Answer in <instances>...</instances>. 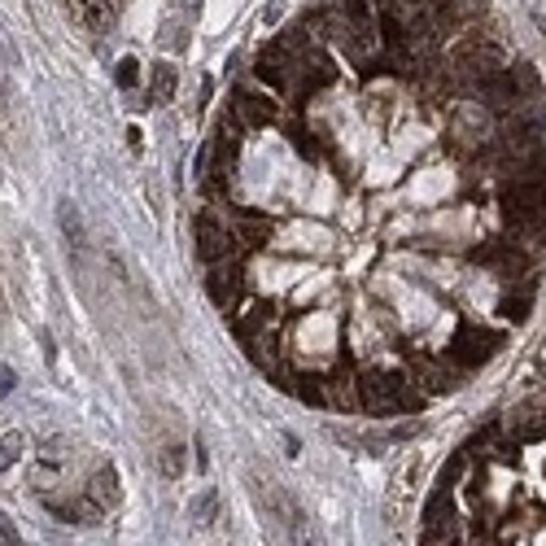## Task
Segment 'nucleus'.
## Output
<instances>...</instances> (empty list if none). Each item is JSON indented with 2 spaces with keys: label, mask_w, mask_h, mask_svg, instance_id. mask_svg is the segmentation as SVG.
<instances>
[{
  "label": "nucleus",
  "mask_w": 546,
  "mask_h": 546,
  "mask_svg": "<svg viewBox=\"0 0 546 546\" xmlns=\"http://www.w3.org/2000/svg\"><path fill=\"white\" fill-rule=\"evenodd\" d=\"M508 346V328H494V324H459L455 341H450V359L459 363L464 371H476L481 363H489L494 354Z\"/></svg>",
  "instance_id": "obj_1"
},
{
  "label": "nucleus",
  "mask_w": 546,
  "mask_h": 546,
  "mask_svg": "<svg viewBox=\"0 0 546 546\" xmlns=\"http://www.w3.org/2000/svg\"><path fill=\"white\" fill-rule=\"evenodd\" d=\"M193 241H197V258H201L206 267L245 254L232 232V223H228V215H215V210H201V215L193 219Z\"/></svg>",
  "instance_id": "obj_2"
},
{
  "label": "nucleus",
  "mask_w": 546,
  "mask_h": 546,
  "mask_svg": "<svg viewBox=\"0 0 546 546\" xmlns=\"http://www.w3.org/2000/svg\"><path fill=\"white\" fill-rule=\"evenodd\" d=\"M206 293L215 297L219 311L232 315L236 306H241V297H245V262H241V258H228V262L206 267Z\"/></svg>",
  "instance_id": "obj_3"
},
{
  "label": "nucleus",
  "mask_w": 546,
  "mask_h": 546,
  "mask_svg": "<svg viewBox=\"0 0 546 546\" xmlns=\"http://www.w3.org/2000/svg\"><path fill=\"white\" fill-rule=\"evenodd\" d=\"M503 433L516 446H538L546 442V398H529L520 407H511L503 415Z\"/></svg>",
  "instance_id": "obj_4"
},
{
  "label": "nucleus",
  "mask_w": 546,
  "mask_h": 546,
  "mask_svg": "<svg viewBox=\"0 0 546 546\" xmlns=\"http://www.w3.org/2000/svg\"><path fill=\"white\" fill-rule=\"evenodd\" d=\"M250 132H258V127H272V123H280V101L272 97V92H262V88H236L232 92V105H228Z\"/></svg>",
  "instance_id": "obj_5"
},
{
  "label": "nucleus",
  "mask_w": 546,
  "mask_h": 546,
  "mask_svg": "<svg viewBox=\"0 0 546 546\" xmlns=\"http://www.w3.org/2000/svg\"><path fill=\"white\" fill-rule=\"evenodd\" d=\"M464 542H468V516L459 508L442 511V516H424L420 546H464Z\"/></svg>",
  "instance_id": "obj_6"
},
{
  "label": "nucleus",
  "mask_w": 546,
  "mask_h": 546,
  "mask_svg": "<svg viewBox=\"0 0 546 546\" xmlns=\"http://www.w3.org/2000/svg\"><path fill=\"white\" fill-rule=\"evenodd\" d=\"M275 516L284 520V529H289L293 546H324V542H319V533H315V525H311V516L297 508V498L280 494V489H275Z\"/></svg>",
  "instance_id": "obj_7"
},
{
  "label": "nucleus",
  "mask_w": 546,
  "mask_h": 546,
  "mask_svg": "<svg viewBox=\"0 0 546 546\" xmlns=\"http://www.w3.org/2000/svg\"><path fill=\"white\" fill-rule=\"evenodd\" d=\"M228 223H232L241 250H258V245H267L275 232V223L267 215H258V210H228Z\"/></svg>",
  "instance_id": "obj_8"
},
{
  "label": "nucleus",
  "mask_w": 546,
  "mask_h": 546,
  "mask_svg": "<svg viewBox=\"0 0 546 546\" xmlns=\"http://www.w3.org/2000/svg\"><path fill=\"white\" fill-rule=\"evenodd\" d=\"M61 472H66V455L58 450V442H48V446H44L36 459H31L27 481H31V489H36V494H44V489H53L61 481Z\"/></svg>",
  "instance_id": "obj_9"
},
{
  "label": "nucleus",
  "mask_w": 546,
  "mask_h": 546,
  "mask_svg": "<svg viewBox=\"0 0 546 546\" xmlns=\"http://www.w3.org/2000/svg\"><path fill=\"white\" fill-rule=\"evenodd\" d=\"M66 9H70V18H75L83 31H92V36L110 31V22H114V14H118L114 0H66Z\"/></svg>",
  "instance_id": "obj_10"
},
{
  "label": "nucleus",
  "mask_w": 546,
  "mask_h": 546,
  "mask_svg": "<svg viewBox=\"0 0 546 546\" xmlns=\"http://www.w3.org/2000/svg\"><path fill=\"white\" fill-rule=\"evenodd\" d=\"M48 511H53L58 520H66V525H97L101 516H105L83 489H79V498H48Z\"/></svg>",
  "instance_id": "obj_11"
},
{
  "label": "nucleus",
  "mask_w": 546,
  "mask_h": 546,
  "mask_svg": "<svg viewBox=\"0 0 546 546\" xmlns=\"http://www.w3.org/2000/svg\"><path fill=\"white\" fill-rule=\"evenodd\" d=\"M83 494L97 503L101 511H114L118 503H123V489H118V472L110 468V464H101L92 476H88V486H83Z\"/></svg>",
  "instance_id": "obj_12"
},
{
  "label": "nucleus",
  "mask_w": 546,
  "mask_h": 546,
  "mask_svg": "<svg viewBox=\"0 0 546 546\" xmlns=\"http://www.w3.org/2000/svg\"><path fill=\"white\" fill-rule=\"evenodd\" d=\"M58 223H61V232H66V245H70V254H83V245H88V232H83V219H79L75 201H61V206H58Z\"/></svg>",
  "instance_id": "obj_13"
},
{
  "label": "nucleus",
  "mask_w": 546,
  "mask_h": 546,
  "mask_svg": "<svg viewBox=\"0 0 546 546\" xmlns=\"http://www.w3.org/2000/svg\"><path fill=\"white\" fill-rule=\"evenodd\" d=\"M176 83H179L176 66H171V61H157L154 75H149V101H171L176 97Z\"/></svg>",
  "instance_id": "obj_14"
},
{
  "label": "nucleus",
  "mask_w": 546,
  "mask_h": 546,
  "mask_svg": "<svg viewBox=\"0 0 546 546\" xmlns=\"http://www.w3.org/2000/svg\"><path fill=\"white\" fill-rule=\"evenodd\" d=\"M22 455H27V433H22V429H9L5 437H0V476L14 468Z\"/></svg>",
  "instance_id": "obj_15"
},
{
  "label": "nucleus",
  "mask_w": 546,
  "mask_h": 546,
  "mask_svg": "<svg viewBox=\"0 0 546 546\" xmlns=\"http://www.w3.org/2000/svg\"><path fill=\"white\" fill-rule=\"evenodd\" d=\"M157 464H162V472H166V476H179V472H184V446L166 442V446H162V455H157Z\"/></svg>",
  "instance_id": "obj_16"
},
{
  "label": "nucleus",
  "mask_w": 546,
  "mask_h": 546,
  "mask_svg": "<svg viewBox=\"0 0 546 546\" xmlns=\"http://www.w3.org/2000/svg\"><path fill=\"white\" fill-rule=\"evenodd\" d=\"M114 83L118 88H140V61L136 58H123L114 66Z\"/></svg>",
  "instance_id": "obj_17"
},
{
  "label": "nucleus",
  "mask_w": 546,
  "mask_h": 546,
  "mask_svg": "<svg viewBox=\"0 0 546 546\" xmlns=\"http://www.w3.org/2000/svg\"><path fill=\"white\" fill-rule=\"evenodd\" d=\"M14 385H18L14 368H5V363H0V398H9V393H14Z\"/></svg>",
  "instance_id": "obj_18"
},
{
  "label": "nucleus",
  "mask_w": 546,
  "mask_h": 546,
  "mask_svg": "<svg viewBox=\"0 0 546 546\" xmlns=\"http://www.w3.org/2000/svg\"><path fill=\"white\" fill-rule=\"evenodd\" d=\"M0 546H18V533H14V525H9L5 511H0Z\"/></svg>",
  "instance_id": "obj_19"
},
{
  "label": "nucleus",
  "mask_w": 546,
  "mask_h": 546,
  "mask_svg": "<svg viewBox=\"0 0 546 546\" xmlns=\"http://www.w3.org/2000/svg\"><path fill=\"white\" fill-rule=\"evenodd\" d=\"M215 508H219V498L215 494H206V498H201V520H206V525L215 520Z\"/></svg>",
  "instance_id": "obj_20"
},
{
  "label": "nucleus",
  "mask_w": 546,
  "mask_h": 546,
  "mask_svg": "<svg viewBox=\"0 0 546 546\" xmlns=\"http://www.w3.org/2000/svg\"><path fill=\"white\" fill-rule=\"evenodd\" d=\"M464 546H472V542H464Z\"/></svg>",
  "instance_id": "obj_21"
}]
</instances>
